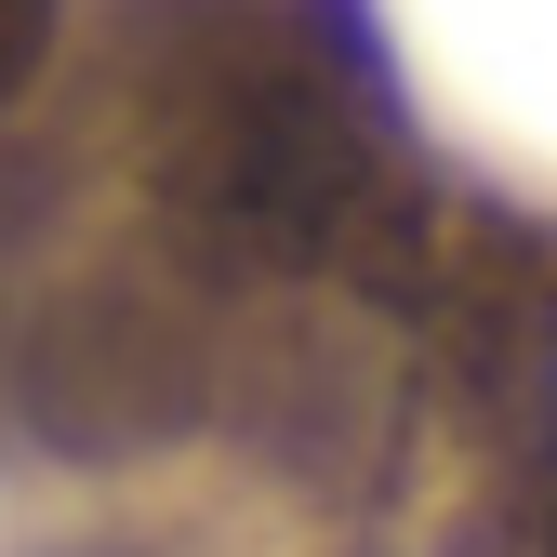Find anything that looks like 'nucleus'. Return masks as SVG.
<instances>
[{
	"label": "nucleus",
	"mask_w": 557,
	"mask_h": 557,
	"mask_svg": "<svg viewBox=\"0 0 557 557\" xmlns=\"http://www.w3.org/2000/svg\"><path fill=\"white\" fill-rule=\"evenodd\" d=\"M147 186L213 278H425V213L398 199L359 81L252 0H186L147 27Z\"/></svg>",
	"instance_id": "obj_1"
},
{
	"label": "nucleus",
	"mask_w": 557,
	"mask_h": 557,
	"mask_svg": "<svg viewBox=\"0 0 557 557\" xmlns=\"http://www.w3.org/2000/svg\"><path fill=\"white\" fill-rule=\"evenodd\" d=\"M27 411H40V438H66V451L173 438L186 411H199V345H186V319H160V306L81 293V306L27 345Z\"/></svg>",
	"instance_id": "obj_2"
},
{
	"label": "nucleus",
	"mask_w": 557,
	"mask_h": 557,
	"mask_svg": "<svg viewBox=\"0 0 557 557\" xmlns=\"http://www.w3.org/2000/svg\"><path fill=\"white\" fill-rule=\"evenodd\" d=\"M505 398H518V438H531V478H544V518H557V306L518 319V359H505Z\"/></svg>",
	"instance_id": "obj_3"
},
{
	"label": "nucleus",
	"mask_w": 557,
	"mask_h": 557,
	"mask_svg": "<svg viewBox=\"0 0 557 557\" xmlns=\"http://www.w3.org/2000/svg\"><path fill=\"white\" fill-rule=\"evenodd\" d=\"M53 27H66V0H0V107H14V94L40 81V53H53Z\"/></svg>",
	"instance_id": "obj_4"
},
{
	"label": "nucleus",
	"mask_w": 557,
	"mask_h": 557,
	"mask_svg": "<svg viewBox=\"0 0 557 557\" xmlns=\"http://www.w3.org/2000/svg\"><path fill=\"white\" fill-rule=\"evenodd\" d=\"M94 557H107V544H94Z\"/></svg>",
	"instance_id": "obj_5"
}]
</instances>
